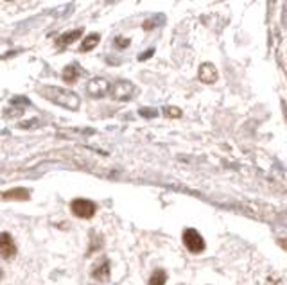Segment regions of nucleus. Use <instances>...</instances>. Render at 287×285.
<instances>
[{
  "mask_svg": "<svg viewBox=\"0 0 287 285\" xmlns=\"http://www.w3.org/2000/svg\"><path fill=\"white\" fill-rule=\"evenodd\" d=\"M135 93H137V86L129 81H119L111 88V97L117 101H129L135 97Z\"/></svg>",
  "mask_w": 287,
  "mask_h": 285,
  "instance_id": "3",
  "label": "nucleus"
},
{
  "mask_svg": "<svg viewBox=\"0 0 287 285\" xmlns=\"http://www.w3.org/2000/svg\"><path fill=\"white\" fill-rule=\"evenodd\" d=\"M164 113H165L169 119H176V117H182V110H180V108H174V106H167L165 110H164Z\"/></svg>",
  "mask_w": 287,
  "mask_h": 285,
  "instance_id": "14",
  "label": "nucleus"
},
{
  "mask_svg": "<svg viewBox=\"0 0 287 285\" xmlns=\"http://www.w3.org/2000/svg\"><path fill=\"white\" fill-rule=\"evenodd\" d=\"M92 276L99 282H104L110 276V262L108 260H101V262L95 264L94 271H92Z\"/></svg>",
  "mask_w": 287,
  "mask_h": 285,
  "instance_id": "9",
  "label": "nucleus"
},
{
  "mask_svg": "<svg viewBox=\"0 0 287 285\" xmlns=\"http://www.w3.org/2000/svg\"><path fill=\"white\" fill-rule=\"evenodd\" d=\"M17 255V246H15V241L9 233H0V257L6 258V260H11L13 257Z\"/></svg>",
  "mask_w": 287,
  "mask_h": 285,
  "instance_id": "5",
  "label": "nucleus"
},
{
  "mask_svg": "<svg viewBox=\"0 0 287 285\" xmlns=\"http://www.w3.org/2000/svg\"><path fill=\"white\" fill-rule=\"evenodd\" d=\"M108 90H110V84L102 77H95V79H92L88 82V93L92 97H97V99L104 97L106 93H108Z\"/></svg>",
  "mask_w": 287,
  "mask_h": 285,
  "instance_id": "6",
  "label": "nucleus"
},
{
  "mask_svg": "<svg viewBox=\"0 0 287 285\" xmlns=\"http://www.w3.org/2000/svg\"><path fill=\"white\" fill-rule=\"evenodd\" d=\"M40 93L45 99H49L50 102H54L58 106H63L66 110H78L79 108V97L70 90H63V88L54 86H43L40 90Z\"/></svg>",
  "mask_w": 287,
  "mask_h": 285,
  "instance_id": "1",
  "label": "nucleus"
},
{
  "mask_svg": "<svg viewBox=\"0 0 287 285\" xmlns=\"http://www.w3.org/2000/svg\"><path fill=\"white\" fill-rule=\"evenodd\" d=\"M115 45L119 49H126L127 45H129V40L127 38H115Z\"/></svg>",
  "mask_w": 287,
  "mask_h": 285,
  "instance_id": "16",
  "label": "nucleus"
},
{
  "mask_svg": "<svg viewBox=\"0 0 287 285\" xmlns=\"http://www.w3.org/2000/svg\"><path fill=\"white\" fill-rule=\"evenodd\" d=\"M278 246L284 247V249L287 251V239H280V241H278Z\"/></svg>",
  "mask_w": 287,
  "mask_h": 285,
  "instance_id": "18",
  "label": "nucleus"
},
{
  "mask_svg": "<svg viewBox=\"0 0 287 285\" xmlns=\"http://www.w3.org/2000/svg\"><path fill=\"white\" fill-rule=\"evenodd\" d=\"M165 280H167L165 271L156 269L155 273L151 274V278H149V282H147V285H165Z\"/></svg>",
  "mask_w": 287,
  "mask_h": 285,
  "instance_id": "13",
  "label": "nucleus"
},
{
  "mask_svg": "<svg viewBox=\"0 0 287 285\" xmlns=\"http://www.w3.org/2000/svg\"><path fill=\"white\" fill-rule=\"evenodd\" d=\"M0 278H2V271H0Z\"/></svg>",
  "mask_w": 287,
  "mask_h": 285,
  "instance_id": "19",
  "label": "nucleus"
},
{
  "mask_svg": "<svg viewBox=\"0 0 287 285\" xmlns=\"http://www.w3.org/2000/svg\"><path fill=\"white\" fill-rule=\"evenodd\" d=\"M217 68H215L212 63H203V65L199 66V79L206 84H212V82L217 81Z\"/></svg>",
  "mask_w": 287,
  "mask_h": 285,
  "instance_id": "7",
  "label": "nucleus"
},
{
  "mask_svg": "<svg viewBox=\"0 0 287 285\" xmlns=\"http://www.w3.org/2000/svg\"><path fill=\"white\" fill-rule=\"evenodd\" d=\"M140 115L142 117H156L158 115V111L153 110V108H142V110H140Z\"/></svg>",
  "mask_w": 287,
  "mask_h": 285,
  "instance_id": "15",
  "label": "nucleus"
},
{
  "mask_svg": "<svg viewBox=\"0 0 287 285\" xmlns=\"http://www.w3.org/2000/svg\"><path fill=\"white\" fill-rule=\"evenodd\" d=\"M74 215H78L81 219H90L95 214V204L88 199H74L70 204Z\"/></svg>",
  "mask_w": 287,
  "mask_h": 285,
  "instance_id": "4",
  "label": "nucleus"
},
{
  "mask_svg": "<svg viewBox=\"0 0 287 285\" xmlns=\"http://www.w3.org/2000/svg\"><path fill=\"white\" fill-rule=\"evenodd\" d=\"M99 41H101V34H97V33L86 36V38H84V41L81 43V52H88V50H92L94 47H97V43H99Z\"/></svg>",
  "mask_w": 287,
  "mask_h": 285,
  "instance_id": "11",
  "label": "nucleus"
},
{
  "mask_svg": "<svg viewBox=\"0 0 287 285\" xmlns=\"http://www.w3.org/2000/svg\"><path fill=\"white\" fill-rule=\"evenodd\" d=\"M79 77V66L78 65H68L65 66V70H63V81L72 84V82H76Z\"/></svg>",
  "mask_w": 287,
  "mask_h": 285,
  "instance_id": "10",
  "label": "nucleus"
},
{
  "mask_svg": "<svg viewBox=\"0 0 287 285\" xmlns=\"http://www.w3.org/2000/svg\"><path fill=\"white\" fill-rule=\"evenodd\" d=\"M183 244L187 247L190 253H203L205 251V241L203 237L199 235L198 231L194 230V228H187V230L183 231Z\"/></svg>",
  "mask_w": 287,
  "mask_h": 285,
  "instance_id": "2",
  "label": "nucleus"
},
{
  "mask_svg": "<svg viewBox=\"0 0 287 285\" xmlns=\"http://www.w3.org/2000/svg\"><path fill=\"white\" fill-rule=\"evenodd\" d=\"M2 199H6V201H11V199H22V201H25V199H29V190H25V188L9 190V192H6L4 196H2Z\"/></svg>",
  "mask_w": 287,
  "mask_h": 285,
  "instance_id": "12",
  "label": "nucleus"
},
{
  "mask_svg": "<svg viewBox=\"0 0 287 285\" xmlns=\"http://www.w3.org/2000/svg\"><path fill=\"white\" fill-rule=\"evenodd\" d=\"M153 54H155V50L151 49V50H147V52H144V54L138 56V60L144 61V60H147V58H151V56H153Z\"/></svg>",
  "mask_w": 287,
  "mask_h": 285,
  "instance_id": "17",
  "label": "nucleus"
},
{
  "mask_svg": "<svg viewBox=\"0 0 287 285\" xmlns=\"http://www.w3.org/2000/svg\"><path fill=\"white\" fill-rule=\"evenodd\" d=\"M81 34H83V29H76V31H68V33L61 34L60 38H58V41H56V47L58 49H65L66 45L74 43L78 38H81Z\"/></svg>",
  "mask_w": 287,
  "mask_h": 285,
  "instance_id": "8",
  "label": "nucleus"
}]
</instances>
